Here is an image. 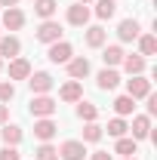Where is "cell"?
Wrapping results in <instances>:
<instances>
[{"label": "cell", "mask_w": 157, "mask_h": 160, "mask_svg": "<svg viewBox=\"0 0 157 160\" xmlns=\"http://www.w3.org/2000/svg\"><path fill=\"white\" fill-rule=\"evenodd\" d=\"M0 71H3V59H0Z\"/></svg>", "instance_id": "obj_37"}, {"label": "cell", "mask_w": 157, "mask_h": 160, "mask_svg": "<svg viewBox=\"0 0 157 160\" xmlns=\"http://www.w3.org/2000/svg\"><path fill=\"white\" fill-rule=\"evenodd\" d=\"M9 123V105H0V126Z\"/></svg>", "instance_id": "obj_34"}, {"label": "cell", "mask_w": 157, "mask_h": 160, "mask_svg": "<svg viewBox=\"0 0 157 160\" xmlns=\"http://www.w3.org/2000/svg\"><path fill=\"white\" fill-rule=\"evenodd\" d=\"M28 86H31V92H34V96H49V89L56 86V80H53L49 71H31Z\"/></svg>", "instance_id": "obj_4"}, {"label": "cell", "mask_w": 157, "mask_h": 160, "mask_svg": "<svg viewBox=\"0 0 157 160\" xmlns=\"http://www.w3.org/2000/svg\"><path fill=\"white\" fill-rule=\"evenodd\" d=\"M86 157V145L80 139H68V142H62V148H59V160H83Z\"/></svg>", "instance_id": "obj_8"}, {"label": "cell", "mask_w": 157, "mask_h": 160, "mask_svg": "<svg viewBox=\"0 0 157 160\" xmlns=\"http://www.w3.org/2000/svg\"><path fill=\"white\" fill-rule=\"evenodd\" d=\"M62 34H65V31H62L59 22H56V19H46V22H40V25H37V31H34V40L49 46V43L62 40Z\"/></svg>", "instance_id": "obj_2"}, {"label": "cell", "mask_w": 157, "mask_h": 160, "mask_svg": "<svg viewBox=\"0 0 157 160\" xmlns=\"http://www.w3.org/2000/svg\"><path fill=\"white\" fill-rule=\"evenodd\" d=\"M56 108H59V102L53 99V96H31V105H28V111H31V117H34V120L53 117Z\"/></svg>", "instance_id": "obj_1"}, {"label": "cell", "mask_w": 157, "mask_h": 160, "mask_svg": "<svg viewBox=\"0 0 157 160\" xmlns=\"http://www.w3.org/2000/svg\"><path fill=\"white\" fill-rule=\"evenodd\" d=\"M46 59L53 62V65H68V62L74 59V46H71L68 40H56V43H49Z\"/></svg>", "instance_id": "obj_3"}, {"label": "cell", "mask_w": 157, "mask_h": 160, "mask_svg": "<svg viewBox=\"0 0 157 160\" xmlns=\"http://www.w3.org/2000/svg\"><path fill=\"white\" fill-rule=\"evenodd\" d=\"M59 99L68 102V105H77V102L83 99V86H80V80H68V83H62Z\"/></svg>", "instance_id": "obj_17"}, {"label": "cell", "mask_w": 157, "mask_h": 160, "mask_svg": "<svg viewBox=\"0 0 157 160\" xmlns=\"http://www.w3.org/2000/svg\"><path fill=\"white\" fill-rule=\"evenodd\" d=\"M22 56V40L16 34H6V37H0V59H19Z\"/></svg>", "instance_id": "obj_14"}, {"label": "cell", "mask_w": 157, "mask_h": 160, "mask_svg": "<svg viewBox=\"0 0 157 160\" xmlns=\"http://www.w3.org/2000/svg\"><path fill=\"white\" fill-rule=\"evenodd\" d=\"M142 34V25H139V19H123L117 25V37L120 43H133V40Z\"/></svg>", "instance_id": "obj_15"}, {"label": "cell", "mask_w": 157, "mask_h": 160, "mask_svg": "<svg viewBox=\"0 0 157 160\" xmlns=\"http://www.w3.org/2000/svg\"><path fill=\"white\" fill-rule=\"evenodd\" d=\"M105 40H108V31H105L102 25H89V28H83V43H86L89 49H102Z\"/></svg>", "instance_id": "obj_12"}, {"label": "cell", "mask_w": 157, "mask_h": 160, "mask_svg": "<svg viewBox=\"0 0 157 160\" xmlns=\"http://www.w3.org/2000/svg\"><path fill=\"white\" fill-rule=\"evenodd\" d=\"M74 114H77V120H83V123H93V120L99 117V108L93 105V102L80 99V102H77V108H74Z\"/></svg>", "instance_id": "obj_24"}, {"label": "cell", "mask_w": 157, "mask_h": 160, "mask_svg": "<svg viewBox=\"0 0 157 160\" xmlns=\"http://www.w3.org/2000/svg\"><path fill=\"white\" fill-rule=\"evenodd\" d=\"M136 111V99H129V96H117L114 99V114L117 117H129Z\"/></svg>", "instance_id": "obj_28"}, {"label": "cell", "mask_w": 157, "mask_h": 160, "mask_svg": "<svg viewBox=\"0 0 157 160\" xmlns=\"http://www.w3.org/2000/svg\"><path fill=\"white\" fill-rule=\"evenodd\" d=\"M77 3H86V6H89V3H93V0H77Z\"/></svg>", "instance_id": "obj_36"}, {"label": "cell", "mask_w": 157, "mask_h": 160, "mask_svg": "<svg viewBox=\"0 0 157 160\" xmlns=\"http://www.w3.org/2000/svg\"><path fill=\"white\" fill-rule=\"evenodd\" d=\"M129 132H133V139H136V142L151 139V117H148V114H133Z\"/></svg>", "instance_id": "obj_11"}, {"label": "cell", "mask_w": 157, "mask_h": 160, "mask_svg": "<svg viewBox=\"0 0 157 160\" xmlns=\"http://www.w3.org/2000/svg\"><path fill=\"white\" fill-rule=\"evenodd\" d=\"M31 62L25 59V56H19V59H9V80H28L31 77Z\"/></svg>", "instance_id": "obj_18"}, {"label": "cell", "mask_w": 157, "mask_h": 160, "mask_svg": "<svg viewBox=\"0 0 157 160\" xmlns=\"http://www.w3.org/2000/svg\"><path fill=\"white\" fill-rule=\"evenodd\" d=\"M145 99H148V117H154V114H157V96H154V92H148Z\"/></svg>", "instance_id": "obj_32"}, {"label": "cell", "mask_w": 157, "mask_h": 160, "mask_svg": "<svg viewBox=\"0 0 157 160\" xmlns=\"http://www.w3.org/2000/svg\"><path fill=\"white\" fill-rule=\"evenodd\" d=\"M123 46H117V43H111V46H102V62H105V68H117L120 62H123Z\"/></svg>", "instance_id": "obj_20"}, {"label": "cell", "mask_w": 157, "mask_h": 160, "mask_svg": "<svg viewBox=\"0 0 157 160\" xmlns=\"http://www.w3.org/2000/svg\"><path fill=\"white\" fill-rule=\"evenodd\" d=\"M102 136H105V129L93 120V123L83 126V139H80V142H83V145H96V142H102Z\"/></svg>", "instance_id": "obj_26"}, {"label": "cell", "mask_w": 157, "mask_h": 160, "mask_svg": "<svg viewBox=\"0 0 157 160\" xmlns=\"http://www.w3.org/2000/svg\"><path fill=\"white\" fill-rule=\"evenodd\" d=\"M96 86L102 92H111V89H117L120 86V71L117 68H102L96 74Z\"/></svg>", "instance_id": "obj_10"}, {"label": "cell", "mask_w": 157, "mask_h": 160, "mask_svg": "<svg viewBox=\"0 0 157 160\" xmlns=\"http://www.w3.org/2000/svg\"><path fill=\"white\" fill-rule=\"evenodd\" d=\"M65 68H68V77L71 80H83V77H89V71H93V65H89L86 56H74Z\"/></svg>", "instance_id": "obj_13"}, {"label": "cell", "mask_w": 157, "mask_h": 160, "mask_svg": "<svg viewBox=\"0 0 157 160\" xmlns=\"http://www.w3.org/2000/svg\"><path fill=\"white\" fill-rule=\"evenodd\" d=\"M123 160H136V157H123Z\"/></svg>", "instance_id": "obj_38"}, {"label": "cell", "mask_w": 157, "mask_h": 160, "mask_svg": "<svg viewBox=\"0 0 157 160\" xmlns=\"http://www.w3.org/2000/svg\"><path fill=\"white\" fill-rule=\"evenodd\" d=\"M65 19H68V25H74V28H86L89 19H93V9L86 3H71L68 12H65Z\"/></svg>", "instance_id": "obj_5"}, {"label": "cell", "mask_w": 157, "mask_h": 160, "mask_svg": "<svg viewBox=\"0 0 157 160\" xmlns=\"http://www.w3.org/2000/svg\"><path fill=\"white\" fill-rule=\"evenodd\" d=\"M114 154H120V157H136L139 154V142L133 139V136H120V139L114 142Z\"/></svg>", "instance_id": "obj_21"}, {"label": "cell", "mask_w": 157, "mask_h": 160, "mask_svg": "<svg viewBox=\"0 0 157 160\" xmlns=\"http://www.w3.org/2000/svg\"><path fill=\"white\" fill-rule=\"evenodd\" d=\"M0 139H3V145H16L19 148L22 139H25V132H22V126H16V123H3L0 126Z\"/></svg>", "instance_id": "obj_19"}, {"label": "cell", "mask_w": 157, "mask_h": 160, "mask_svg": "<svg viewBox=\"0 0 157 160\" xmlns=\"http://www.w3.org/2000/svg\"><path fill=\"white\" fill-rule=\"evenodd\" d=\"M16 99V83L13 80H0V105H9Z\"/></svg>", "instance_id": "obj_30"}, {"label": "cell", "mask_w": 157, "mask_h": 160, "mask_svg": "<svg viewBox=\"0 0 157 160\" xmlns=\"http://www.w3.org/2000/svg\"><path fill=\"white\" fill-rule=\"evenodd\" d=\"M89 160H114V157H111L108 151H93V154H89Z\"/></svg>", "instance_id": "obj_33"}, {"label": "cell", "mask_w": 157, "mask_h": 160, "mask_svg": "<svg viewBox=\"0 0 157 160\" xmlns=\"http://www.w3.org/2000/svg\"><path fill=\"white\" fill-rule=\"evenodd\" d=\"M120 68H123L129 77H133V74H145V68H148V59H145V56H139V52H129V56H123Z\"/></svg>", "instance_id": "obj_16"}, {"label": "cell", "mask_w": 157, "mask_h": 160, "mask_svg": "<svg viewBox=\"0 0 157 160\" xmlns=\"http://www.w3.org/2000/svg\"><path fill=\"white\" fill-rule=\"evenodd\" d=\"M105 129H108V136H111V139H120V136H126V132H129V123H126L123 117H114V120H108V126H105Z\"/></svg>", "instance_id": "obj_29"}, {"label": "cell", "mask_w": 157, "mask_h": 160, "mask_svg": "<svg viewBox=\"0 0 157 160\" xmlns=\"http://www.w3.org/2000/svg\"><path fill=\"white\" fill-rule=\"evenodd\" d=\"M34 160H59V148L53 142H40L34 148Z\"/></svg>", "instance_id": "obj_27"}, {"label": "cell", "mask_w": 157, "mask_h": 160, "mask_svg": "<svg viewBox=\"0 0 157 160\" xmlns=\"http://www.w3.org/2000/svg\"><path fill=\"white\" fill-rule=\"evenodd\" d=\"M0 160H22V154H19L16 145H3L0 148Z\"/></svg>", "instance_id": "obj_31"}, {"label": "cell", "mask_w": 157, "mask_h": 160, "mask_svg": "<svg viewBox=\"0 0 157 160\" xmlns=\"http://www.w3.org/2000/svg\"><path fill=\"white\" fill-rule=\"evenodd\" d=\"M148 92H151V80L145 77V74H133V77L126 80V96H129V99H145V96H148Z\"/></svg>", "instance_id": "obj_6"}, {"label": "cell", "mask_w": 157, "mask_h": 160, "mask_svg": "<svg viewBox=\"0 0 157 160\" xmlns=\"http://www.w3.org/2000/svg\"><path fill=\"white\" fill-rule=\"evenodd\" d=\"M0 25H3L6 31H22V28H25V12H22L19 6H9V9L0 12Z\"/></svg>", "instance_id": "obj_9"}, {"label": "cell", "mask_w": 157, "mask_h": 160, "mask_svg": "<svg viewBox=\"0 0 157 160\" xmlns=\"http://www.w3.org/2000/svg\"><path fill=\"white\" fill-rule=\"evenodd\" d=\"M0 6H3V9H9V6H19V0H0Z\"/></svg>", "instance_id": "obj_35"}, {"label": "cell", "mask_w": 157, "mask_h": 160, "mask_svg": "<svg viewBox=\"0 0 157 160\" xmlns=\"http://www.w3.org/2000/svg\"><path fill=\"white\" fill-rule=\"evenodd\" d=\"M93 3H96V9H93V12H96L99 22H108V19H114V16H117V0H93Z\"/></svg>", "instance_id": "obj_22"}, {"label": "cell", "mask_w": 157, "mask_h": 160, "mask_svg": "<svg viewBox=\"0 0 157 160\" xmlns=\"http://www.w3.org/2000/svg\"><path fill=\"white\" fill-rule=\"evenodd\" d=\"M56 132H59V123H56L53 117L34 120V139H37V142H53V139H56Z\"/></svg>", "instance_id": "obj_7"}, {"label": "cell", "mask_w": 157, "mask_h": 160, "mask_svg": "<svg viewBox=\"0 0 157 160\" xmlns=\"http://www.w3.org/2000/svg\"><path fill=\"white\" fill-rule=\"evenodd\" d=\"M136 43H139V56H157V37L154 34H139L136 37Z\"/></svg>", "instance_id": "obj_25"}, {"label": "cell", "mask_w": 157, "mask_h": 160, "mask_svg": "<svg viewBox=\"0 0 157 160\" xmlns=\"http://www.w3.org/2000/svg\"><path fill=\"white\" fill-rule=\"evenodd\" d=\"M56 9H59V0H34V16H37L40 22L53 19Z\"/></svg>", "instance_id": "obj_23"}]
</instances>
